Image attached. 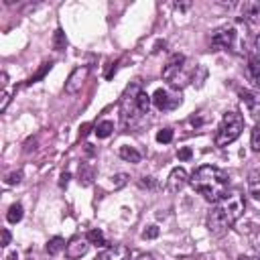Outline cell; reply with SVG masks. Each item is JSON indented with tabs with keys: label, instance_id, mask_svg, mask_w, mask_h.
Masks as SVG:
<instances>
[{
	"label": "cell",
	"instance_id": "cell-32",
	"mask_svg": "<svg viewBox=\"0 0 260 260\" xmlns=\"http://www.w3.org/2000/svg\"><path fill=\"white\" fill-rule=\"evenodd\" d=\"M67 183H69V173H63V175H61L59 185H61V187H67Z\"/></svg>",
	"mask_w": 260,
	"mask_h": 260
},
{
	"label": "cell",
	"instance_id": "cell-25",
	"mask_svg": "<svg viewBox=\"0 0 260 260\" xmlns=\"http://www.w3.org/2000/svg\"><path fill=\"white\" fill-rule=\"evenodd\" d=\"M158 236V228L156 225H148L144 232H142V238L144 240H152V238H156Z\"/></svg>",
	"mask_w": 260,
	"mask_h": 260
},
{
	"label": "cell",
	"instance_id": "cell-17",
	"mask_svg": "<svg viewBox=\"0 0 260 260\" xmlns=\"http://www.w3.org/2000/svg\"><path fill=\"white\" fill-rule=\"evenodd\" d=\"M67 248V244H65V240L63 238H59V236H55V238H51L49 242H47V246H45V250H47V254L49 256H55V254H59L61 250H65Z\"/></svg>",
	"mask_w": 260,
	"mask_h": 260
},
{
	"label": "cell",
	"instance_id": "cell-36",
	"mask_svg": "<svg viewBox=\"0 0 260 260\" xmlns=\"http://www.w3.org/2000/svg\"><path fill=\"white\" fill-rule=\"evenodd\" d=\"M238 260H260V256H244V254H242Z\"/></svg>",
	"mask_w": 260,
	"mask_h": 260
},
{
	"label": "cell",
	"instance_id": "cell-35",
	"mask_svg": "<svg viewBox=\"0 0 260 260\" xmlns=\"http://www.w3.org/2000/svg\"><path fill=\"white\" fill-rule=\"evenodd\" d=\"M87 132H89V124H83V126H81V130H79V134H81V136H85Z\"/></svg>",
	"mask_w": 260,
	"mask_h": 260
},
{
	"label": "cell",
	"instance_id": "cell-8",
	"mask_svg": "<svg viewBox=\"0 0 260 260\" xmlns=\"http://www.w3.org/2000/svg\"><path fill=\"white\" fill-rule=\"evenodd\" d=\"M87 75H89V67H85V65H83V67H75V69L69 73L67 81H65V93H69V95L77 93V91L81 89V85L85 83Z\"/></svg>",
	"mask_w": 260,
	"mask_h": 260
},
{
	"label": "cell",
	"instance_id": "cell-27",
	"mask_svg": "<svg viewBox=\"0 0 260 260\" xmlns=\"http://www.w3.org/2000/svg\"><path fill=\"white\" fill-rule=\"evenodd\" d=\"M112 181H114V187L118 189V187H122V185H126V181H128V175H124V173H120V175H116V177H112Z\"/></svg>",
	"mask_w": 260,
	"mask_h": 260
},
{
	"label": "cell",
	"instance_id": "cell-4",
	"mask_svg": "<svg viewBox=\"0 0 260 260\" xmlns=\"http://www.w3.org/2000/svg\"><path fill=\"white\" fill-rule=\"evenodd\" d=\"M242 130H244V118H242V114L236 112V110L225 112L223 118H221V124H219L217 132H215V138H213L215 146L223 148V146L232 144L242 134Z\"/></svg>",
	"mask_w": 260,
	"mask_h": 260
},
{
	"label": "cell",
	"instance_id": "cell-6",
	"mask_svg": "<svg viewBox=\"0 0 260 260\" xmlns=\"http://www.w3.org/2000/svg\"><path fill=\"white\" fill-rule=\"evenodd\" d=\"M181 102H183L181 95L175 93V91H171V89H156L154 95H152V104H154L160 112H171V110L179 108Z\"/></svg>",
	"mask_w": 260,
	"mask_h": 260
},
{
	"label": "cell",
	"instance_id": "cell-20",
	"mask_svg": "<svg viewBox=\"0 0 260 260\" xmlns=\"http://www.w3.org/2000/svg\"><path fill=\"white\" fill-rule=\"evenodd\" d=\"M85 238L89 240V244H93V246H98V248H102V246L108 244V242H106V236L102 234V230H91V232H87Z\"/></svg>",
	"mask_w": 260,
	"mask_h": 260
},
{
	"label": "cell",
	"instance_id": "cell-19",
	"mask_svg": "<svg viewBox=\"0 0 260 260\" xmlns=\"http://www.w3.org/2000/svg\"><path fill=\"white\" fill-rule=\"evenodd\" d=\"M112 132H114V122H110V120H102V122L95 126L98 138H108Z\"/></svg>",
	"mask_w": 260,
	"mask_h": 260
},
{
	"label": "cell",
	"instance_id": "cell-30",
	"mask_svg": "<svg viewBox=\"0 0 260 260\" xmlns=\"http://www.w3.org/2000/svg\"><path fill=\"white\" fill-rule=\"evenodd\" d=\"M191 148H181L179 152H177V156H179V160H189L191 158Z\"/></svg>",
	"mask_w": 260,
	"mask_h": 260
},
{
	"label": "cell",
	"instance_id": "cell-2",
	"mask_svg": "<svg viewBox=\"0 0 260 260\" xmlns=\"http://www.w3.org/2000/svg\"><path fill=\"white\" fill-rule=\"evenodd\" d=\"M189 183L203 199H207L211 203H217L221 197H225V193L230 189L228 173L213 165H201L199 169H195Z\"/></svg>",
	"mask_w": 260,
	"mask_h": 260
},
{
	"label": "cell",
	"instance_id": "cell-33",
	"mask_svg": "<svg viewBox=\"0 0 260 260\" xmlns=\"http://www.w3.org/2000/svg\"><path fill=\"white\" fill-rule=\"evenodd\" d=\"M254 49H256V53L260 55V32H258L256 39H254Z\"/></svg>",
	"mask_w": 260,
	"mask_h": 260
},
{
	"label": "cell",
	"instance_id": "cell-34",
	"mask_svg": "<svg viewBox=\"0 0 260 260\" xmlns=\"http://www.w3.org/2000/svg\"><path fill=\"white\" fill-rule=\"evenodd\" d=\"M4 260H18V254L16 252H10V254L4 256Z\"/></svg>",
	"mask_w": 260,
	"mask_h": 260
},
{
	"label": "cell",
	"instance_id": "cell-14",
	"mask_svg": "<svg viewBox=\"0 0 260 260\" xmlns=\"http://www.w3.org/2000/svg\"><path fill=\"white\" fill-rule=\"evenodd\" d=\"M246 75H248V79L252 81V85L260 87V59H256V57H250V59H248Z\"/></svg>",
	"mask_w": 260,
	"mask_h": 260
},
{
	"label": "cell",
	"instance_id": "cell-24",
	"mask_svg": "<svg viewBox=\"0 0 260 260\" xmlns=\"http://www.w3.org/2000/svg\"><path fill=\"white\" fill-rule=\"evenodd\" d=\"M49 69H51V63H45V65H43V69H39V73H37V75H32V77L28 79V85L37 83V79H41V77H43V75H45Z\"/></svg>",
	"mask_w": 260,
	"mask_h": 260
},
{
	"label": "cell",
	"instance_id": "cell-29",
	"mask_svg": "<svg viewBox=\"0 0 260 260\" xmlns=\"http://www.w3.org/2000/svg\"><path fill=\"white\" fill-rule=\"evenodd\" d=\"M20 179H22V173L16 171V173H10V175L6 177V183H8V185H14V183H20Z\"/></svg>",
	"mask_w": 260,
	"mask_h": 260
},
{
	"label": "cell",
	"instance_id": "cell-37",
	"mask_svg": "<svg viewBox=\"0 0 260 260\" xmlns=\"http://www.w3.org/2000/svg\"><path fill=\"white\" fill-rule=\"evenodd\" d=\"M140 260H152V256L150 254H144V256H140Z\"/></svg>",
	"mask_w": 260,
	"mask_h": 260
},
{
	"label": "cell",
	"instance_id": "cell-3",
	"mask_svg": "<svg viewBox=\"0 0 260 260\" xmlns=\"http://www.w3.org/2000/svg\"><path fill=\"white\" fill-rule=\"evenodd\" d=\"M150 110V98L140 87V83H130L120 100V122L124 130L136 128Z\"/></svg>",
	"mask_w": 260,
	"mask_h": 260
},
{
	"label": "cell",
	"instance_id": "cell-13",
	"mask_svg": "<svg viewBox=\"0 0 260 260\" xmlns=\"http://www.w3.org/2000/svg\"><path fill=\"white\" fill-rule=\"evenodd\" d=\"M242 16L252 24H260V2H244Z\"/></svg>",
	"mask_w": 260,
	"mask_h": 260
},
{
	"label": "cell",
	"instance_id": "cell-18",
	"mask_svg": "<svg viewBox=\"0 0 260 260\" xmlns=\"http://www.w3.org/2000/svg\"><path fill=\"white\" fill-rule=\"evenodd\" d=\"M22 205L20 203H12L10 207H8V213H6V219L10 221V223H18L20 219H22Z\"/></svg>",
	"mask_w": 260,
	"mask_h": 260
},
{
	"label": "cell",
	"instance_id": "cell-21",
	"mask_svg": "<svg viewBox=\"0 0 260 260\" xmlns=\"http://www.w3.org/2000/svg\"><path fill=\"white\" fill-rule=\"evenodd\" d=\"M65 47H67V37H65V32L61 28H57L55 37H53V49L55 51H63Z\"/></svg>",
	"mask_w": 260,
	"mask_h": 260
},
{
	"label": "cell",
	"instance_id": "cell-9",
	"mask_svg": "<svg viewBox=\"0 0 260 260\" xmlns=\"http://www.w3.org/2000/svg\"><path fill=\"white\" fill-rule=\"evenodd\" d=\"M187 183H189L187 171H185L183 167H177V169L171 171V175H169V179H167V191H169V193H179Z\"/></svg>",
	"mask_w": 260,
	"mask_h": 260
},
{
	"label": "cell",
	"instance_id": "cell-26",
	"mask_svg": "<svg viewBox=\"0 0 260 260\" xmlns=\"http://www.w3.org/2000/svg\"><path fill=\"white\" fill-rule=\"evenodd\" d=\"M10 95H12V91H10V89H4V91H2V104H0V112H4V110L8 108Z\"/></svg>",
	"mask_w": 260,
	"mask_h": 260
},
{
	"label": "cell",
	"instance_id": "cell-12",
	"mask_svg": "<svg viewBox=\"0 0 260 260\" xmlns=\"http://www.w3.org/2000/svg\"><path fill=\"white\" fill-rule=\"evenodd\" d=\"M98 260H130V248L124 246V244H114V246H108Z\"/></svg>",
	"mask_w": 260,
	"mask_h": 260
},
{
	"label": "cell",
	"instance_id": "cell-10",
	"mask_svg": "<svg viewBox=\"0 0 260 260\" xmlns=\"http://www.w3.org/2000/svg\"><path fill=\"white\" fill-rule=\"evenodd\" d=\"M87 250H89V240L87 238H73V240H69L67 242V248H65V256L69 258V260H77V258H81V256H85L87 254Z\"/></svg>",
	"mask_w": 260,
	"mask_h": 260
},
{
	"label": "cell",
	"instance_id": "cell-15",
	"mask_svg": "<svg viewBox=\"0 0 260 260\" xmlns=\"http://www.w3.org/2000/svg\"><path fill=\"white\" fill-rule=\"evenodd\" d=\"M248 193L256 201H260V169L250 171V175H248Z\"/></svg>",
	"mask_w": 260,
	"mask_h": 260
},
{
	"label": "cell",
	"instance_id": "cell-16",
	"mask_svg": "<svg viewBox=\"0 0 260 260\" xmlns=\"http://www.w3.org/2000/svg\"><path fill=\"white\" fill-rule=\"evenodd\" d=\"M118 154H120V158H124L126 162H134V165L140 162V158H142V154H140L134 146H120V152H118Z\"/></svg>",
	"mask_w": 260,
	"mask_h": 260
},
{
	"label": "cell",
	"instance_id": "cell-7",
	"mask_svg": "<svg viewBox=\"0 0 260 260\" xmlns=\"http://www.w3.org/2000/svg\"><path fill=\"white\" fill-rule=\"evenodd\" d=\"M236 41V28L232 24H223V26H217L213 32H211V47L217 51V49H230Z\"/></svg>",
	"mask_w": 260,
	"mask_h": 260
},
{
	"label": "cell",
	"instance_id": "cell-11",
	"mask_svg": "<svg viewBox=\"0 0 260 260\" xmlns=\"http://www.w3.org/2000/svg\"><path fill=\"white\" fill-rule=\"evenodd\" d=\"M240 100L246 104L250 116L260 122V93H256L252 89H240Z\"/></svg>",
	"mask_w": 260,
	"mask_h": 260
},
{
	"label": "cell",
	"instance_id": "cell-22",
	"mask_svg": "<svg viewBox=\"0 0 260 260\" xmlns=\"http://www.w3.org/2000/svg\"><path fill=\"white\" fill-rule=\"evenodd\" d=\"M250 146L254 152H260V122L252 128V134H250Z\"/></svg>",
	"mask_w": 260,
	"mask_h": 260
},
{
	"label": "cell",
	"instance_id": "cell-31",
	"mask_svg": "<svg viewBox=\"0 0 260 260\" xmlns=\"http://www.w3.org/2000/svg\"><path fill=\"white\" fill-rule=\"evenodd\" d=\"M8 244H10V232L4 228L2 230V246H8Z\"/></svg>",
	"mask_w": 260,
	"mask_h": 260
},
{
	"label": "cell",
	"instance_id": "cell-5",
	"mask_svg": "<svg viewBox=\"0 0 260 260\" xmlns=\"http://www.w3.org/2000/svg\"><path fill=\"white\" fill-rule=\"evenodd\" d=\"M162 79L169 81L171 87H185L191 81V73L185 69V55H173L162 67Z\"/></svg>",
	"mask_w": 260,
	"mask_h": 260
},
{
	"label": "cell",
	"instance_id": "cell-23",
	"mask_svg": "<svg viewBox=\"0 0 260 260\" xmlns=\"http://www.w3.org/2000/svg\"><path fill=\"white\" fill-rule=\"evenodd\" d=\"M156 140L162 142V144H169V142L173 140V130H171V128H162V130H158V132H156Z\"/></svg>",
	"mask_w": 260,
	"mask_h": 260
},
{
	"label": "cell",
	"instance_id": "cell-1",
	"mask_svg": "<svg viewBox=\"0 0 260 260\" xmlns=\"http://www.w3.org/2000/svg\"><path fill=\"white\" fill-rule=\"evenodd\" d=\"M246 209V201L244 195L240 191H232L225 193V197H221L217 203H213V207L207 213V230L211 236H223L228 234L234 223L242 217Z\"/></svg>",
	"mask_w": 260,
	"mask_h": 260
},
{
	"label": "cell",
	"instance_id": "cell-28",
	"mask_svg": "<svg viewBox=\"0 0 260 260\" xmlns=\"http://www.w3.org/2000/svg\"><path fill=\"white\" fill-rule=\"evenodd\" d=\"M138 185H140V187H146V189H152V187H156V181H154L152 177H142V179L138 181Z\"/></svg>",
	"mask_w": 260,
	"mask_h": 260
}]
</instances>
